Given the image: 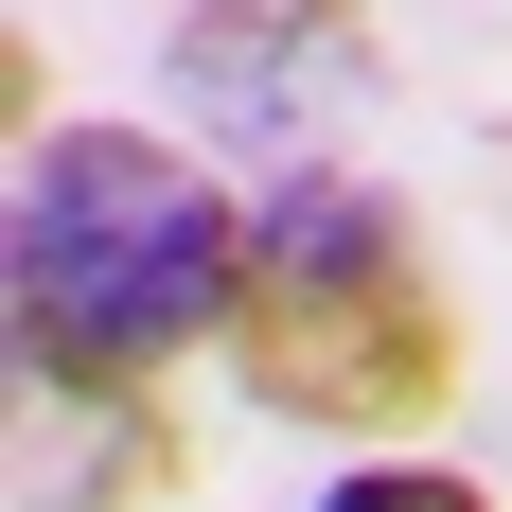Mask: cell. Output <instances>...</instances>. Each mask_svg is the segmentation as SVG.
Returning <instances> with one entry per match:
<instances>
[{
  "mask_svg": "<svg viewBox=\"0 0 512 512\" xmlns=\"http://www.w3.org/2000/svg\"><path fill=\"white\" fill-rule=\"evenodd\" d=\"M230 389L318 442H424L460 407V283L424 212L354 159H283L248 195V283H230Z\"/></svg>",
  "mask_w": 512,
  "mask_h": 512,
  "instance_id": "cell-2",
  "label": "cell"
},
{
  "mask_svg": "<svg viewBox=\"0 0 512 512\" xmlns=\"http://www.w3.org/2000/svg\"><path fill=\"white\" fill-rule=\"evenodd\" d=\"M301 512H495V495H477V477H442V460H389V442H354V460L318 477Z\"/></svg>",
  "mask_w": 512,
  "mask_h": 512,
  "instance_id": "cell-5",
  "label": "cell"
},
{
  "mask_svg": "<svg viewBox=\"0 0 512 512\" xmlns=\"http://www.w3.org/2000/svg\"><path fill=\"white\" fill-rule=\"evenodd\" d=\"M36 512H159L195 477V424L177 389H36Z\"/></svg>",
  "mask_w": 512,
  "mask_h": 512,
  "instance_id": "cell-3",
  "label": "cell"
},
{
  "mask_svg": "<svg viewBox=\"0 0 512 512\" xmlns=\"http://www.w3.org/2000/svg\"><path fill=\"white\" fill-rule=\"evenodd\" d=\"M301 36H354V0H195L177 18V106H212V142H283L301 124Z\"/></svg>",
  "mask_w": 512,
  "mask_h": 512,
  "instance_id": "cell-4",
  "label": "cell"
},
{
  "mask_svg": "<svg viewBox=\"0 0 512 512\" xmlns=\"http://www.w3.org/2000/svg\"><path fill=\"white\" fill-rule=\"evenodd\" d=\"M230 283H248V195L177 124L18 142V212H0L18 389H177L195 354H230Z\"/></svg>",
  "mask_w": 512,
  "mask_h": 512,
  "instance_id": "cell-1",
  "label": "cell"
}]
</instances>
